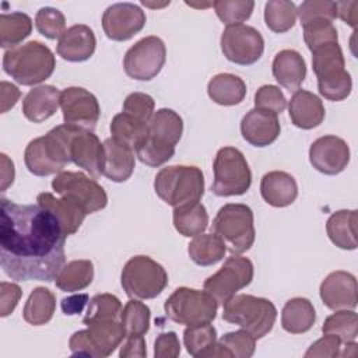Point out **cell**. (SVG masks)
Here are the masks:
<instances>
[{"instance_id":"38","label":"cell","mask_w":358,"mask_h":358,"mask_svg":"<svg viewBox=\"0 0 358 358\" xmlns=\"http://www.w3.org/2000/svg\"><path fill=\"white\" fill-rule=\"evenodd\" d=\"M109 129L113 138L130 145L134 151L148 136V123L124 112L113 116Z\"/></svg>"},{"instance_id":"60","label":"cell","mask_w":358,"mask_h":358,"mask_svg":"<svg viewBox=\"0 0 358 358\" xmlns=\"http://www.w3.org/2000/svg\"><path fill=\"white\" fill-rule=\"evenodd\" d=\"M1 192H4L14 182V164L6 155L1 154Z\"/></svg>"},{"instance_id":"16","label":"cell","mask_w":358,"mask_h":358,"mask_svg":"<svg viewBox=\"0 0 358 358\" xmlns=\"http://www.w3.org/2000/svg\"><path fill=\"white\" fill-rule=\"evenodd\" d=\"M309 162L320 173L337 175L350 164V147L333 134L319 137L310 144Z\"/></svg>"},{"instance_id":"26","label":"cell","mask_w":358,"mask_h":358,"mask_svg":"<svg viewBox=\"0 0 358 358\" xmlns=\"http://www.w3.org/2000/svg\"><path fill=\"white\" fill-rule=\"evenodd\" d=\"M36 203L55 214L66 236L77 232L84 218L88 215L81 206L71 201L70 199L63 196L56 197L48 192L39 193L36 197Z\"/></svg>"},{"instance_id":"28","label":"cell","mask_w":358,"mask_h":358,"mask_svg":"<svg viewBox=\"0 0 358 358\" xmlns=\"http://www.w3.org/2000/svg\"><path fill=\"white\" fill-rule=\"evenodd\" d=\"M326 232L333 245L344 250L357 249V210H338L326 222Z\"/></svg>"},{"instance_id":"8","label":"cell","mask_w":358,"mask_h":358,"mask_svg":"<svg viewBox=\"0 0 358 358\" xmlns=\"http://www.w3.org/2000/svg\"><path fill=\"white\" fill-rule=\"evenodd\" d=\"M164 310L172 322L193 326L211 323L217 316L218 302L207 291L179 287L165 301Z\"/></svg>"},{"instance_id":"4","label":"cell","mask_w":358,"mask_h":358,"mask_svg":"<svg viewBox=\"0 0 358 358\" xmlns=\"http://www.w3.org/2000/svg\"><path fill=\"white\" fill-rule=\"evenodd\" d=\"M222 306V319L246 330L256 340L268 334L277 319L274 303L262 296L235 294Z\"/></svg>"},{"instance_id":"9","label":"cell","mask_w":358,"mask_h":358,"mask_svg":"<svg viewBox=\"0 0 358 358\" xmlns=\"http://www.w3.org/2000/svg\"><path fill=\"white\" fill-rule=\"evenodd\" d=\"M214 180L211 192L220 197L245 194L252 185V172L241 150L222 147L213 164Z\"/></svg>"},{"instance_id":"13","label":"cell","mask_w":358,"mask_h":358,"mask_svg":"<svg viewBox=\"0 0 358 358\" xmlns=\"http://www.w3.org/2000/svg\"><path fill=\"white\" fill-rule=\"evenodd\" d=\"M221 50L224 56L239 66L256 63L264 52V39L262 34L246 24L229 25L221 35Z\"/></svg>"},{"instance_id":"29","label":"cell","mask_w":358,"mask_h":358,"mask_svg":"<svg viewBox=\"0 0 358 358\" xmlns=\"http://www.w3.org/2000/svg\"><path fill=\"white\" fill-rule=\"evenodd\" d=\"M210 99L222 106H234L241 103L246 95L245 81L231 73L215 74L207 85Z\"/></svg>"},{"instance_id":"30","label":"cell","mask_w":358,"mask_h":358,"mask_svg":"<svg viewBox=\"0 0 358 358\" xmlns=\"http://www.w3.org/2000/svg\"><path fill=\"white\" fill-rule=\"evenodd\" d=\"M87 331L96 350L98 358L109 357L126 337V331L120 320L92 322L87 326Z\"/></svg>"},{"instance_id":"40","label":"cell","mask_w":358,"mask_h":358,"mask_svg":"<svg viewBox=\"0 0 358 358\" xmlns=\"http://www.w3.org/2000/svg\"><path fill=\"white\" fill-rule=\"evenodd\" d=\"M122 309V302L116 295L108 292L96 294L87 305L83 323L88 326L90 323L99 320H120Z\"/></svg>"},{"instance_id":"36","label":"cell","mask_w":358,"mask_h":358,"mask_svg":"<svg viewBox=\"0 0 358 358\" xmlns=\"http://www.w3.org/2000/svg\"><path fill=\"white\" fill-rule=\"evenodd\" d=\"M32 32V20L21 11L3 13L0 15V46L13 49L28 38Z\"/></svg>"},{"instance_id":"52","label":"cell","mask_w":358,"mask_h":358,"mask_svg":"<svg viewBox=\"0 0 358 358\" xmlns=\"http://www.w3.org/2000/svg\"><path fill=\"white\" fill-rule=\"evenodd\" d=\"M341 341L338 337L333 334H323L322 338L316 340L305 352L306 358L320 357V358H336L340 357L341 350Z\"/></svg>"},{"instance_id":"10","label":"cell","mask_w":358,"mask_h":358,"mask_svg":"<svg viewBox=\"0 0 358 358\" xmlns=\"http://www.w3.org/2000/svg\"><path fill=\"white\" fill-rule=\"evenodd\" d=\"M56 194L70 199L84 208L87 214L96 213L106 207L108 194L103 187L83 172L62 171L52 180Z\"/></svg>"},{"instance_id":"53","label":"cell","mask_w":358,"mask_h":358,"mask_svg":"<svg viewBox=\"0 0 358 358\" xmlns=\"http://www.w3.org/2000/svg\"><path fill=\"white\" fill-rule=\"evenodd\" d=\"M22 291L18 284L1 281L0 282V316L6 317L14 312L17 308Z\"/></svg>"},{"instance_id":"49","label":"cell","mask_w":358,"mask_h":358,"mask_svg":"<svg viewBox=\"0 0 358 358\" xmlns=\"http://www.w3.org/2000/svg\"><path fill=\"white\" fill-rule=\"evenodd\" d=\"M301 25L317 18H324L333 21L337 18L336 1L330 0H306L296 8Z\"/></svg>"},{"instance_id":"50","label":"cell","mask_w":358,"mask_h":358,"mask_svg":"<svg viewBox=\"0 0 358 358\" xmlns=\"http://www.w3.org/2000/svg\"><path fill=\"white\" fill-rule=\"evenodd\" d=\"M155 102L152 96L144 92H131L123 102V112L134 116L136 119L148 123L154 115Z\"/></svg>"},{"instance_id":"48","label":"cell","mask_w":358,"mask_h":358,"mask_svg":"<svg viewBox=\"0 0 358 358\" xmlns=\"http://www.w3.org/2000/svg\"><path fill=\"white\" fill-rule=\"evenodd\" d=\"M218 341L229 351L232 358H249L256 350V338L243 329L225 333Z\"/></svg>"},{"instance_id":"11","label":"cell","mask_w":358,"mask_h":358,"mask_svg":"<svg viewBox=\"0 0 358 358\" xmlns=\"http://www.w3.org/2000/svg\"><path fill=\"white\" fill-rule=\"evenodd\" d=\"M253 274V263L248 257L231 255L217 273L206 278L203 287L218 303L224 305L238 291L252 282Z\"/></svg>"},{"instance_id":"18","label":"cell","mask_w":358,"mask_h":358,"mask_svg":"<svg viewBox=\"0 0 358 358\" xmlns=\"http://www.w3.org/2000/svg\"><path fill=\"white\" fill-rule=\"evenodd\" d=\"M357 292L358 285L355 275L344 270L330 273L319 288L322 302L331 310L355 309L358 301Z\"/></svg>"},{"instance_id":"62","label":"cell","mask_w":358,"mask_h":358,"mask_svg":"<svg viewBox=\"0 0 358 358\" xmlns=\"http://www.w3.org/2000/svg\"><path fill=\"white\" fill-rule=\"evenodd\" d=\"M187 6H192V7H201V8H206V7H210L213 6V3H192V1H186Z\"/></svg>"},{"instance_id":"54","label":"cell","mask_w":358,"mask_h":358,"mask_svg":"<svg viewBox=\"0 0 358 358\" xmlns=\"http://www.w3.org/2000/svg\"><path fill=\"white\" fill-rule=\"evenodd\" d=\"M180 354V343L175 331H165L158 334L154 343L155 358H176Z\"/></svg>"},{"instance_id":"2","label":"cell","mask_w":358,"mask_h":358,"mask_svg":"<svg viewBox=\"0 0 358 358\" xmlns=\"http://www.w3.org/2000/svg\"><path fill=\"white\" fill-rule=\"evenodd\" d=\"M56 67L53 52L39 41H29L3 55V70L21 85H36L48 80Z\"/></svg>"},{"instance_id":"58","label":"cell","mask_w":358,"mask_h":358,"mask_svg":"<svg viewBox=\"0 0 358 358\" xmlns=\"http://www.w3.org/2000/svg\"><path fill=\"white\" fill-rule=\"evenodd\" d=\"M336 8H337V17L355 29L358 22V1L357 0L336 1Z\"/></svg>"},{"instance_id":"31","label":"cell","mask_w":358,"mask_h":358,"mask_svg":"<svg viewBox=\"0 0 358 358\" xmlns=\"http://www.w3.org/2000/svg\"><path fill=\"white\" fill-rule=\"evenodd\" d=\"M183 133V120L173 109L161 108L148 122V137L154 141L175 147Z\"/></svg>"},{"instance_id":"45","label":"cell","mask_w":358,"mask_h":358,"mask_svg":"<svg viewBox=\"0 0 358 358\" xmlns=\"http://www.w3.org/2000/svg\"><path fill=\"white\" fill-rule=\"evenodd\" d=\"M303 27V41L310 52L329 42H338V34L333 21L317 18L306 22Z\"/></svg>"},{"instance_id":"35","label":"cell","mask_w":358,"mask_h":358,"mask_svg":"<svg viewBox=\"0 0 358 358\" xmlns=\"http://www.w3.org/2000/svg\"><path fill=\"white\" fill-rule=\"evenodd\" d=\"M56 310V296L45 287H36L29 294L24 309L22 317L32 326H42L50 322Z\"/></svg>"},{"instance_id":"44","label":"cell","mask_w":358,"mask_h":358,"mask_svg":"<svg viewBox=\"0 0 358 358\" xmlns=\"http://www.w3.org/2000/svg\"><path fill=\"white\" fill-rule=\"evenodd\" d=\"M213 7L215 10L217 17L227 25H236L242 24L243 21L249 20L253 8L255 1L252 0H217L213 1Z\"/></svg>"},{"instance_id":"55","label":"cell","mask_w":358,"mask_h":358,"mask_svg":"<svg viewBox=\"0 0 358 358\" xmlns=\"http://www.w3.org/2000/svg\"><path fill=\"white\" fill-rule=\"evenodd\" d=\"M69 348L71 355H87V357L98 358L96 350L88 336L87 329L73 333V336L69 340Z\"/></svg>"},{"instance_id":"1","label":"cell","mask_w":358,"mask_h":358,"mask_svg":"<svg viewBox=\"0 0 358 358\" xmlns=\"http://www.w3.org/2000/svg\"><path fill=\"white\" fill-rule=\"evenodd\" d=\"M0 264L17 281L56 278L64 266L66 235L52 211L36 204H17L1 197Z\"/></svg>"},{"instance_id":"5","label":"cell","mask_w":358,"mask_h":358,"mask_svg":"<svg viewBox=\"0 0 358 358\" xmlns=\"http://www.w3.org/2000/svg\"><path fill=\"white\" fill-rule=\"evenodd\" d=\"M154 190L162 201L173 208L196 203L204 194V176L197 166H166L155 175Z\"/></svg>"},{"instance_id":"47","label":"cell","mask_w":358,"mask_h":358,"mask_svg":"<svg viewBox=\"0 0 358 358\" xmlns=\"http://www.w3.org/2000/svg\"><path fill=\"white\" fill-rule=\"evenodd\" d=\"M175 154V147L154 141L147 136V138L136 148V157L140 162L147 166L158 168L168 162Z\"/></svg>"},{"instance_id":"15","label":"cell","mask_w":358,"mask_h":358,"mask_svg":"<svg viewBox=\"0 0 358 358\" xmlns=\"http://www.w3.org/2000/svg\"><path fill=\"white\" fill-rule=\"evenodd\" d=\"M145 21V13L137 4L115 3L102 14V29L109 39L123 42L138 34Z\"/></svg>"},{"instance_id":"12","label":"cell","mask_w":358,"mask_h":358,"mask_svg":"<svg viewBox=\"0 0 358 358\" xmlns=\"http://www.w3.org/2000/svg\"><path fill=\"white\" fill-rule=\"evenodd\" d=\"M166 60V48L161 38L145 36L129 48L123 57L124 73L137 81H150L159 74Z\"/></svg>"},{"instance_id":"3","label":"cell","mask_w":358,"mask_h":358,"mask_svg":"<svg viewBox=\"0 0 358 358\" xmlns=\"http://www.w3.org/2000/svg\"><path fill=\"white\" fill-rule=\"evenodd\" d=\"M312 67L317 78L319 94L327 101H343L352 90L345 60L338 42H329L312 52Z\"/></svg>"},{"instance_id":"41","label":"cell","mask_w":358,"mask_h":358,"mask_svg":"<svg viewBox=\"0 0 358 358\" xmlns=\"http://www.w3.org/2000/svg\"><path fill=\"white\" fill-rule=\"evenodd\" d=\"M322 331L323 334H333L338 337L344 344L355 341L358 336V316L354 309L334 310L333 315L326 317Z\"/></svg>"},{"instance_id":"37","label":"cell","mask_w":358,"mask_h":358,"mask_svg":"<svg viewBox=\"0 0 358 358\" xmlns=\"http://www.w3.org/2000/svg\"><path fill=\"white\" fill-rule=\"evenodd\" d=\"M24 162L28 171L35 176H49L63 171V168L52 158L43 136L28 143L24 151Z\"/></svg>"},{"instance_id":"46","label":"cell","mask_w":358,"mask_h":358,"mask_svg":"<svg viewBox=\"0 0 358 358\" xmlns=\"http://www.w3.org/2000/svg\"><path fill=\"white\" fill-rule=\"evenodd\" d=\"M38 32L48 39H60L66 31V17L55 7H42L35 15Z\"/></svg>"},{"instance_id":"34","label":"cell","mask_w":358,"mask_h":358,"mask_svg":"<svg viewBox=\"0 0 358 358\" xmlns=\"http://www.w3.org/2000/svg\"><path fill=\"white\" fill-rule=\"evenodd\" d=\"M94 280V264L91 260L78 259L66 263L55 278L60 291L76 292L87 288Z\"/></svg>"},{"instance_id":"32","label":"cell","mask_w":358,"mask_h":358,"mask_svg":"<svg viewBox=\"0 0 358 358\" xmlns=\"http://www.w3.org/2000/svg\"><path fill=\"white\" fill-rule=\"evenodd\" d=\"M172 221L175 229L180 235L186 238H194L196 235L203 234L208 227V214L206 207L200 201H196L175 207Z\"/></svg>"},{"instance_id":"19","label":"cell","mask_w":358,"mask_h":358,"mask_svg":"<svg viewBox=\"0 0 358 358\" xmlns=\"http://www.w3.org/2000/svg\"><path fill=\"white\" fill-rule=\"evenodd\" d=\"M281 131L278 116L270 110L253 108L241 120L242 137L255 147L273 144Z\"/></svg>"},{"instance_id":"39","label":"cell","mask_w":358,"mask_h":358,"mask_svg":"<svg viewBox=\"0 0 358 358\" xmlns=\"http://www.w3.org/2000/svg\"><path fill=\"white\" fill-rule=\"evenodd\" d=\"M296 6L287 0H270L264 6V22L275 34L289 31L296 21Z\"/></svg>"},{"instance_id":"22","label":"cell","mask_w":358,"mask_h":358,"mask_svg":"<svg viewBox=\"0 0 358 358\" xmlns=\"http://www.w3.org/2000/svg\"><path fill=\"white\" fill-rule=\"evenodd\" d=\"M102 144H103V152H105L102 175L116 183L126 182L134 171V165H136L134 150L130 145L113 137L106 138Z\"/></svg>"},{"instance_id":"33","label":"cell","mask_w":358,"mask_h":358,"mask_svg":"<svg viewBox=\"0 0 358 358\" xmlns=\"http://www.w3.org/2000/svg\"><path fill=\"white\" fill-rule=\"evenodd\" d=\"M187 253L193 263L207 267L224 259L227 245L215 234H200L196 235L187 245Z\"/></svg>"},{"instance_id":"51","label":"cell","mask_w":358,"mask_h":358,"mask_svg":"<svg viewBox=\"0 0 358 358\" xmlns=\"http://www.w3.org/2000/svg\"><path fill=\"white\" fill-rule=\"evenodd\" d=\"M255 108L278 115L287 108V99L278 87L266 84L262 85L255 94Z\"/></svg>"},{"instance_id":"43","label":"cell","mask_w":358,"mask_h":358,"mask_svg":"<svg viewBox=\"0 0 358 358\" xmlns=\"http://www.w3.org/2000/svg\"><path fill=\"white\" fill-rule=\"evenodd\" d=\"M150 308L138 299L130 298V301L122 309L120 322L126 336H144L150 330Z\"/></svg>"},{"instance_id":"23","label":"cell","mask_w":358,"mask_h":358,"mask_svg":"<svg viewBox=\"0 0 358 358\" xmlns=\"http://www.w3.org/2000/svg\"><path fill=\"white\" fill-rule=\"evenodd\" d=\"M260 194L273 207H287L298 197V185L292 175L284 171H271L260 180Z\"/></svg>"},{"instance_id":"27","label":"cell","mask_w":358,"mask_h":358,"mask_svg":"<svg viewBox=\"0 0 358 358\" xmlns=\"http://www.w3.org/2000/svg\"><path fill=\"white\" fill-rule=\"evenodd\" d=\"M316 322V310L308 298L295 296L285 302L281 312V326L287 333L302 334Z\"/></svg>"},{"instance_id":"24","label":"cell","mask_w":358,"mask_h":358,"mask_svg":"<svg viewBox=\"0 0 358 358\" xmlns=\"http://www.w3.org/2000/svg\"><path fill=\"white\" fill-rule=\"evenodd\" d=\"M60 92L53 85H38L22 99V113L32 123H42L53 116L60 106Z\"/></svg>"},{"instance_id":"17","label":"cell","mask_w":358,"mask_h":358,"mask_svg":"<svg viewBox=\"0 0 358 358\" xmlns=\"http://www.w3.org/2000/svg\"><path fill=\"white\" fill-rule=\"evenodd\" d=\"M69 152L71 162L78 168H83L94 178L102 175L105 162L103 144L92 130L76 126L69 143Z\"/></svg>"},{"instance_id":"6","label":"cell","mask_w":358,"mask_h":358,"mask_svg":"<svg viewBox=\"0 0 358 358\" xmlns=\"http://www.w3.org/2000/svg\"><path fill=\"white\" fill-rule=\"evenodd\" d=\"M213 231L224 241L232 255L249 250L256 238L252 208L242 203L224 204L213 220Z\"/></svg>"},{"instance_id":"21","label":"cell","mask_w":358,"mask_h":358,"mask_svg":"<svg viewBox=\"0 0 358 358\" xmlns=\"http://www.w3.org/2000/svg\"><path fill=\"white\" fill-rule=\"evenodd\" d=\"M288 115L294 126L302 130H310L322 124L326 110L317 95L306 90H298L288 102Z\"/></svg>"},{"instance_id":"14","label":"cell","mask_w":358,"mask_h":358,"mask_svg":"<svg viewBox=\"0 0 358 358\" xmlns=\"http://www.w3.org/2000/svg\"><path fill=\"white\" fill-rule=\"evenodd\" d=\"M60 109L66 124L85 130H92L101 115L96 96L81 87H67L60 92Z\"/></svg>"},{"instance_id":"56","label":"cell","mask_w":358,"mask_h":358,"mask_svg":"<svg viewBox=\"0 0 358 358\" xmlns=\"http://www.w3.org/2000/svg\"><path fill=\"white\" fill-rule=\"evenodd\" d=\"M147 355L144 336H126L123 344L120 345V358H144Z\"/></svg>"},{"instance_id":"59","label":"cell","mask_w":358,"mask_h":358,"mask_svg":"<svg viewBox=\"0 0 358 358\" xmlns=\"http://www.w3.org/2000/svg\"><path fill=\"white\" fill-rule=\"evenodd\" d=\"M1 85V113H6L8 109H11L18 98L21 96V92L20 90L14 85V84H10L7 81H1L0 83Z\"/></svg>"},{"instance_id":"7","label":"cell","mask_w":358,"mask_h":358,"mask_svg":"<svg viewBox=\"0 0 358 358\" xmlns=\"http://www.w3.org/2000/svg\"><path fill=\"white\" fill-rule=\"evenodd\" d=\"M123 291L133 299H152L168 285L165 268L145 255L130 257L120 275Z\"/></svg>"},{"instance_id":"61","label":"cell","mask_w":358,"mask_h":358,"mask_svg":"<svg viewBox=\"0 0 358 358\" xmlns=\"http://www.w3.org/2000/svg\"><path fill=\"white\" fill-rule=\"evenodd\" d=\"M141 4H143V6H147V7H152V8L157 7V8H158V7H165V6H168L169 1H165V3H161V4H158V3L155 4V3H150V1H144V0H143Z\"/></svg>"},{"instance_id":"25","label":"cell","mask_w":358,"mask_h":358,"mask_svg":"<svg viewBox=\"0 0 358 358\" xmlns=\"http://www.w3.org/2000/svg\"><path fill=\"white\" fill-rule=\"evenodd\" d=\"M273 77L285 90L298 91L306 77V63L302 55L294 49L280 50L273 60Z\"/></svg>"},{"instance_id":"20","label":"cell","mask_w":358,"mask_h":358,"mask_svg":"<svg viewBox=\"0 0 358 358\" xmlns=\"http://www.w3.org/2000/svg\"><path fill=\"white\" fill-rule=\"evenodd\" d=\"M96 48L94 31L85 24L71 25L57 41V55L73 63L88 60Z\"/></svg>"},{"instance_id":"57","label":"cell","mask_w":358,"mask_h":358,"mask_svg":"<svg viewBox=\"0 0 358 358\" xmlns=\"http://www.w3.org/2000/svg\"><path fill=\"white\" fill-rule=\"evenodd\" d=\"M88 302L90 296L87 294H74L63 298L60 302V308L66 316H74L80 315L88 305Z\"/></svg>"},{"instance_id":"42","label":"cell","mask_w":358,"mask_h":358,"mask_svg":"<svg viewBox=\"0 0 358 358\" xmlns=\"http://www.w3.org/2000/svg\"><path fill=\"white\" fill-rule=\"evenodd\" d=\"M217 330L211 323H201L187 326L183 331V344L186 351L196 358L203 355L215 344Z\"/></svg>"}]
</instances>
